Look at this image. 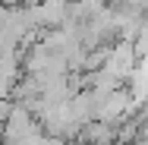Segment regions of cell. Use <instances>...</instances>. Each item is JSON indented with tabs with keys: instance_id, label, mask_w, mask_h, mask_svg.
Masks as SVG:
<instances>
[{
	"instance_id": "cell-1",
	"label": "cell",
	"mask_w": 148,
	"mask_h": 145,
	"mask_svg": "<svg viewBox=\"0 0 148 145\" xmlns=\"http://www.w3.org/2000/svg\"><path fill=\"white\" fill-rule=\"evenodd\" d=\"M35 133H41V126H38V120L25 111V107H19V104H13V111L10 117L3 120V126H0V142H10V145H22L25 139H32Z\"/></svg>"
},
{
	"instance_id": "cell-2",
	"label": "cell",
	"mask_w": 148,
	"mask_h": 145,
	"mask_svg": "<svg viewBox=\"0 0 148 145\" xmlns=\"http://www.w3.org/2000/svg\"><path fill=\"white\" fill-rule=\"evenodd\" d=\"M126 145H142V142H126Z\"/></svg>"
}]
</instances>
